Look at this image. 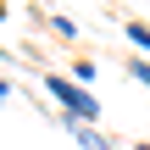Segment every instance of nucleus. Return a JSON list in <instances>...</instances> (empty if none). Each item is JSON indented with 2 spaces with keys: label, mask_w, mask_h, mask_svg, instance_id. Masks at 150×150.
<instances>
[{
  "label": "nucleus",
  "mask_w": 150,
  "mask_h": 150,
  "mask_svg": "<svg viewBox=\"0 0 150 150\" xmlns=\"http://www.w3.org/2000/svg\"><path fill=\"white\" fill-rule=\"evenodd\" d=\"M45 89H50V95L61 100V111H67L72 122H89V128H95V117H100V100H95V95H89L83 83H72V78L50 72V78H45Z\"/></svg>",
  "instance_id": "1"
},
{
  "label": "nucleus",
  "mask_w": 150,
  "mask_h": 150,
  "mask_svg": "<svg viewBox=\"0 0 150 150\" xmlns=\"http://www.w3.org/2000/svg\"><path fill=\"white\" fill-rule=\"evenodd\" d=\"M61 128H67V134H72V139H78L83 150H117L111 139H106V134H100V128H89V122H72V117H61Z\"/></svg>",
  "instance_id": "2"
},
{
  "label": "nucleus",
  "mask_w": 150,
  "mask_h": 150,
  "mask_svg": "<svg viewBox=\"0 0 150 150\" xmlns=\"http://www.w3.org/2000/svg\"><path fill=\"white\" fill-rule=\"evenodd\" d=\"M122 33L134 39V50H139V56H150V28H145V22H122Z\"/></svg>",
  "instance_id": "3"
},
{
  "label": "nucleus",
  "mask_w": 150,
  "mask_h": 150,
  "mask_svg": "<svg viewBox=\"0 0 150 150\" xmlns=\"http://www.w3.org/2000/svg\"><path fill=\"white\" fill-rule=\"evenodd\" d=\"M128 72H134V78L150 89V61H145V56H134V61H128Z\"/></svg>",
  "instance_id": "4"
},
{
  "label": "nucleus",
  "mask_w": 150,
  "mask_h": 150,
  "mask_svg": "<svg viewBox=\"0 0 150 150\" xmlns=\"http://www.w3.org/2000/svg\"><path fill=\"white\" fill-rule=\"evenodd\" d=\"M139 150H150V145H139Z\"/></svg>",
  "instance_id": "5"
}]
</instances>
